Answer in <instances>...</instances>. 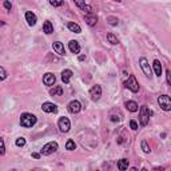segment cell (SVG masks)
Instances as JSON below:
<instances>
[{
    "mask_svg": "<svg viewBox=\"0 0 171 171\" xmlns=\"http://www.w3.org/2000/svg\"><path fill=\"white\" fill-rule=\"evenodd\" d=\"M139 64H140V68H142V71H143V74L147 76V78H150L151 74H152V70H151V67H150V64H148V60L146 58H140L139 59Z\"/></svg>",
    "mask_w": 171,
    "mask_h": 171,
    "instance_id": "52a82bcc",
    "label": "cell"
},
{
    "mask_svg": "<svg viewBox=\"0 0 171 171\" xmlns=\"http://www.w3.org/2000/svg\"><path fill=\"white\" fill-rule=\"evenodd\" d=\"M90 96H91V99L94 102H96V100H99L100 99V96H102V87L100 86H92L91 90H90Z\"/></svg>",
    "mask_w": 171,
    "mask_h": 171,
    "instance_id": "9c48e42d",
    "label": "cell"
},
{
    "mask_svg": "<svg viewBox=\"0 0 171 171\" xmlns=\"http://www.w3.org/2000/svg\"><path fill=\"white\" fill-rule=\"evenodd\" d=\"M107 22H108V24H111V26H118V23H119V19L115 18V16H108Z\"/></svg>",
    "mask_w": 171,
    "mask_h": 171,
    "instance_id": "484cf974",
    "label": "cell"
},
{
    "mask_svg": "<svg viewBox=\"0 0 171 171\" xmlns=\"http://www.w3.org/2000/svg\"><path fill=\"white\" fill-rule=\"evenodd\" d=\"M7 78V71L4 70V68L0 66V82H2V80H4Z\"/></svg>",
    "mask_w": 171,
    "mask_h": 171,
    "instance_id": "f546056e",
    "label": "cell"
},
{
    "mask_svg": "<svg viewBox=\"0 0 171 171\" xmlns=\"http://www.w3.org/2000/svg\"><path fill=\"white\" fill-rule=\"evenodd\" d=\"M152 68H154V72H155V75L156 76H161L162 75V64L161 62L158 59L154 60V63H152Z\"/></svg>",
    "mask_w": 171,
    "mask_h": 171,
    "instance_id": "ffe728a7",
    "label": "cell"
},
{
    "mask_svg": "<svg viewBox=\"0 0 171 171\" xmlns=\"http://www.w3.org/2000/svg\"><path fill=\"white\" fill-rule=\"evenodd\" d=\"M52 48H54V51H55L58 55H60V56H64V55H66V50H64L63 43H60V42L52 43Z\"/></svg>",
    "mask_w": 171,
    "mask_h": 171,
    "instance_id": "4fadbf2b",
    "label": "cell"
},
{
    "mask_svg": "<svg viewBox=\"0 0 171 171\" xmlns=\"http://www.w3.org/2000/svg\"><path fill=\"white\" fill-rule=\"evenodd\" d=\"M50 95L51 96H62L63 95V87L62 86H55L54 88L50 90Z\"/></svg>",
    "mask_w": 171,
    "mask_h": 171,
    "instance_id": "d6986e66",
    "label": "cell"
},
{
    "mask_svg": "<svg viewBox=\"0 0 171 171\" xmlns=\"http://www.w3.org/2000/svg\"><path fill=\"white\" fill-rule=\"evenodd\" d=\"M84 20L90 27H94V26H96V23H98V16L91 12V14H87L84 16Z\"/></svg>",
    "mask_w": 171,
    "mask_h": 171,
    "instance_id": "7c38bea8",
    "label": "cell"
},
{
    "mask_svg": "<svg viewBox=\"0 0 171 171\" xmlns=\"http://www.w3.org/2000/svg\"><path fill=\"white\" fill-rule=\"evenodd\" d=\"M71 78H72V71H71V70H64V71L62 72V80H63L64 84H68V83H70Z\"/></svg>",
    "mask_w": 171,
    "mask_h": 171,
    "instance_id": "e0dca14e",
    "label": "cell"
},
{
    "mask_svg": "<svg viewBox=\"0 0 171 171\" xmlns=\"http://www.w3.org/2000/svg\"><path fill=\"white\" fill-rule=\"evenodd\" d=\"M83 11L87 12V14H91V12H92V7H91V6H87V4H86L84 8H83Z\"/></svg>",
    "mask_w": 171,
    "mask_h": 171,
    "instance_id": "e575fe53",
    "label": "cell"
},
{
    "mask_svg": "<svg viewBox=\"0 0 171 171\" xmlns=\"http://www.w3.org/2000/svg\"><path fill=\"white\" fill-rule=\"evenodd\" d=\"M67 108L71 114H78V112H80V110H82V104H80L79 100H72L68 103Z\"/></svg>",
    "mask_w": 171,
    "mask_h": 171,
    "instance_id": "30bf717a",
    "label": "cell"
},
{
    "mask_svg": "<svg viewBox=\"0 0 171 171\" xmlns=\"http://www.w3.org/2000/svg\"><path fill=\"white\" fill-rule=\"evenodd\" d=\"M56 82V78L54 74H51V72H47V74H44L43 76V83L48 86V87H51V86H54Z\"/></svg>",
    "mask_w": 171,
    "mask_h": 171,
    "instance_id": "8fae6325",
    "label": "cell"
},
{
    "mask_svg": "<svg viewBox=\"0 0 171 171\" xmlns=\"http://www.w3.org/2000/svg\"><path fill=\"white\" fill-rule=\"evenodd\" d=\"M75 148H76V143L72 139H68L67 143H66V150H68V151H74Z\"/></svg>",
    "mask_w": 171,
    "mask_h": 171,
    "instance_id": "cb8c5ba5",
    "label": "cell"
},
{
    "mask_svg": "<svg viewBox=\"0 0 171 171\" xmlns=\"http://www.w3.org/2000/svg\"><path fill=\"white\" fill-rule=\"evenodd\" d=\"M68 47H70V51L72 54H79L80 52V46L76 40H71V42L68 43Z\"/></svg>",
    "mask_w": 171,
    "mask_h": 171,
    "instance_id": "2e32d148",
    "label": "cell"
},
{
    "mask_svg": "<svg viewBox=\"0 0 171 171\" xmlns=\"http://www.w3.org/2000/svg\"><path fill=\"white\" fill-rule=\"evenodd\" d=\"M152 115V111L150 110L147 106H142L140 107V111H139V123L140 126H147L148 122H150V116Z\"/></svg>",
    "mask_w": 171,
    "mask_h": 171,
    "instance_id": "7a4b0ae2",
    "label": "cell"
},
{
    "mask_svg": "<svg viewBox=\"0 0 171 171\" xmlns=\"http://www.w3.org/2000/svg\"><path fill=\"white\" fill-rule=\"evenodd\" d=\"M6 154V144H4V140L0 138V155H4Z\"/></svg>",
    "mask_w": 171,
    "mask_h": 171,
    "instance_id": "f1b7e54d",
    "label": "cell"
},
{
    "mask_svg": "<svg viewBox=\"0 0 171 171\" xmlns=\"http://www.w3.org/2000/svg\"><path fill=\"white\" fill-rule=\"evenodd\" d=\"M15 143H16V146H18V147H23V146L26 144V139H24V138H18Z\"/></svg>",
    "mask_w": 171,
    "mask_h": 171,
    "instance_id": "83f0119b",
    "label": "cell"
},
{
    "mask_svg": "<svg viewBox=\"0 0 171 171\" xmlns=\"http://www.w3.org/2000/svg\"><path fill=\"white\" fill-rule=\"evenodd\" d=\"M58 148H59V146L56 142H48V143L44 144L43 148L40 150V155H51V154H54Z\"/></svg>",
    "mask_w": 171,
    "mask_h": 171,
    "instance_id": "3957f363",
    "label": "cell"
},
{
    "mask_svg": "<svg viewBox=\"0 0 171 171\" xmlns=\"http://www.w3.org/2000/svg\"><path fill=\"white\" fill-rule=\"evenodd\" d=\"M128 165H130V161L126 159V158H123V159H120V161H118V169L122 170V171L127 170L128 169Z\"/></svg>",
    "mask_w": 171,
    "mask_h": 171,
    "instance_id": "7402d4cb",
    "label": "cell"
},
{
    "mask_svg": "<svg viewBox=\"0 0 171 171\" xmlns=\"http://www.w3.org/2000/svg\"><path fill=\"white\" fill-rule=\"evenodd\" d=\"M74 3L80 8V10H83L84 6H86V2H84V0H74Z\"/></svg>",
    "mask_w": 171,
    "mask_h": 171,
    "instance_id": "4dcf8cb0",
    "label": "cell"
},
{
    "mask_svg": "<svg viewBox=\"0 0 171 171\" xmlns=\"http://www.w3.org/2000/svg\"><path fill=\"white\" fill-rule=\"evenodd\" d=\"M36 120H38L36 116L32 115V114H30V112H24V114H22V116H20V124L26 128L34 127V126L36 124Z\"/></svg>",
    "mask_w": 171,
    "mask_h": 171,
    "instance_id": "6da1fadb",
    "label": "cell"
},
{
    "mask_svg": "<svg viewBox=\"0 0 171 171\" xmlns=\"http://www.w3.org/2000/svg\"><path fill=\"white\" fill-rule=\"evenodd\" d=\"M86 59V56L84 55H82V56H79V60H80V62H82V60H84Z\"/></svg>",
    "mask_w": 171,
    "mask_h": 171,
    "instance_id": "74e56055",
    "label": "cell"
},
{
    "mask_svg": "<svg viewBox=\"0 0 171 171\" xmlns=\"http://www.w3.org/2000/svg\"><path fill=\"white\" fill-rule=\"evenodd\" d=\"M42 110L44 112H47V114H56L59 111L58 106L51 103V102H44V103L42 104Z\"/></svg>",
    "mask_w": 171,
    "mask_h": 171,
    "instance_id": "ba28073f",
    "label": "cell"
},
{
    "mask_svg": "<svg viewBox=\"0 0 171 171\" xmlns=\"http://www.w3.org/2000/svg\"><path fill=\"white\" fill-rule=\"evenodd\" d=\"M58 127L60 130V132H68V131H70V128H71V122H70V119H68V118H66V116L59 118Z\"/></svg>",
    "mask_w": 171,
    "mask_h": 171,
    "instance_id": "8992f818",
    "label": "cell"
},
{
    "mask_svg": "<svg viewBox=\"0 0 171 171\" xmlns=\"http://www.w3.org/2000/svg\"><path fill=\"white\" fill-rule=\"evenodd\" d=\"M140 146H142V150H143V152L144 154H150L151 152V150H150V146L147 144V140H142V143H140Z\"/></svg>",
    "mask_w": 171,
    "mask_h": 171,
    "instance_id": "d4e9b609",
    "label": "cell"
},
{
    "mask_svg": "<svg viewBox=\"0 0 171 171\" xmlns=\"http://www.w3.org/2000/svg\"><path fill=\"white\" fill-rule=\"evenodd\" d=\"M120 119H122V118L116 116V115H111V122H119Z\"/></svg>",
    "mask_w": 171,
    "mask_h": 171,
    "instance_id": "d590c367",
    "label": "cell"
},
{
    "mask_svg": "<svg viewBox=\"0 0 171 171\" xmlns=\"http://www.w3.org/2000/svg\"><path fill=\"white\" fill-rule=\"evenodd\" d=\"M2 26H4V22H3V20H0V27H2Z\"/></svg>",
    "mask_w": 171,
    "mask_h": 171,
    "instance_id": "f35d334b",
    "label": "cell"
},
{
    "mask_svg": "<svg viewBox=\"0 0 171 171\" xmlns=\"http://www.w3.org/2000/svg\"><path fill=\"white\" fill-rule=\"evenodd\" d=\"M32 158H35V159H39V158H40V154H39V152H32Z\"/></svg>",
    "mask_w": 171,
    "mask_h": 171,
    "instance_id": "8d00e7d4",
    "label": "cell"
},
{
    "mask_svg": "<svg viewBox=\"0 0 171 171\" xmlns=\"http://www.w3.org/2000/svg\"><path fill=\"white\" fill-rule=\"evenodd\" d=\"M124 87L128 88L130 91H132V92H138V91H139V83H138V80H136V78L134 75H130L128 76V79L124 82Z\"/></svg>",
    "mask_w": 171,
    "mask_h": 171,
    "instance_id": "277c9868",
    "label": "cell"
},
{
    "mask_svg": "<svg viewBox=\"0 0 171 171\" xmlns=\"http://www.w3.org/2000/svg\"><path fill=\"white\" fill-rule=\"evenodd\" d=\"M67 28L71 32H75V34H80V32H82L80 26H79V24H76V23H74V22H68L67 23Z\"/></svg>",
    "mask_w": 171,
    "mask_h": 171,
    "instance_id": "9a60e30c",
    "label": "cell"
},
{
    "mask_svg": "<svg viewBox=\"0 0 171 171\" xmlns=\"http://www.w3.org/2000/svg\"><path fill=\"white\" fill-rule=\"evenodd\" d=\"M114 2H118V3H119V2H120V0H114Z\"/></svg>",
    "mask_w": 171,
    "mask_h": 171,
    "instance_id": "ab89813d",
    "label": "cell"
},
{
    "mask_svg": "<svg viewBox=\"0 0 171 171\" xmlns=\"http://www.w3.org/2000/svg\"><path fill=\"white\" fill-rule=\"evenodd\" d=\"M158 104L163 111H170L171 110V99L169 95H159L158 96Z\"/></svg>",
    "mask_w": 171,
    "mask_h": 171,
    "instance_id": "5b68a950",
    "label": "cell"
},
{
    "mask_svg": "<svg viewBox=\"0 0 171 171\" xmlns=\"http://www.w3.org/2000/svg\"><path fill=\"white\" fill-rule=\"evenodd\" d=\"M43 32L47 35H51L52 32H54V26H52L51 22H44L43 24Z\"/></svg>",
    "mask_w": 171,
    "mask_h": 171,
    "instance_id": "44dd1931",
    "label": "cell"
},
{
    "mask_svg": "<svg viewBox=\"0 0 171 171\" xmlns=\"http://www.w3.org/2000/svg\"><path fill=\"white\" fill-rule=\"evenodd\" d=\"M138 103L136 102H134V100H128V102H126V108L130 112H136L138 111Z\"/></svg>",
    "mask_w": 171,
    "mask_h": 171,
    "instance_id": "ac0fdd59",
    "label": "cell"
},
{
    "mask_svg": "<svg viewBox=\"0 0 171 171\" xmlns=\"http://www.w3.org/2000/svg\"><path fill=\"white\" fill-rule=\"evenodd\" d=\"M166 79H167V84H171V72H170V70H166Z\"/></svg>",
    "mask_w": 171,
    "mask_h": 171,
    "instance_id": "836d02e7",
    "label": "cell"
},
{
    "mask_svg": "<svg viewBox=\"0 0 171 171\" xmlns=\"http://www.w3.org/2000/svg\"><path fill=\"white\" fill-rule=\"evenodd\" d=\"M130 128H131L132 131H136V130L139 128V127H138V123L135 120H130Z\"/></svg>",
    "mask_w": 171,
    "mask_h": 171,
    "instance_id": "1f68e13d",
    "label": "cell"
},
{
    "mask_svg": "<svg viewBox=\"0 0 171 171\" xmlns=\"http://www.w3.org/2000/svg\"><path fill=\"white\" fill-rule=\"evenodd\" d=\"M50 4L52 7H62L64 4V0H50Z\"/></svg>",
    "mask_w": 171,
    "mask_h": 171,
    "instance_id": "4316f807",
    "label": "cell"
},
{
    "mask_svg": "<svg viewBox=\"0 0 171 171\" xmlns=\"http://www.w3.org/2000/svg\"><path fill=\"white\" fill-rule=\"evenodd\" d=\"M26 20L30 26H35L36 22H38V18H36V15L34 14V12L28 11V12H26Z\"/></svg>",
    "mask_w": 171,
    "mask_h": 171,
    "instance_id": "5bb4252c",
    "label": "cell"
},
{
    "mask_svg": "<svg viewBox=\"0 0 171 171\" xmlns=\"http://www.w3.org/2000/svg\"><path fill=\"white\" fill-rule=\"evenodd\" d=\"M107 40H108V43H111L112 46H115V44H118L119 43V40H118V38L114 34H111V32H110V34H107Z\"/></svg>",
    "mask_w": 171,
    "mask_h": 171,
    "instance_id": "603a6c76",
    "label": "cell"
},
{
    "mask_svg": "<svg viewBox=\"0 0 171 171\" xmlns=\"http://www.w3.org/2000/svg\"><path fill=\"white\" fill-rule=\"evenodd\" d=\"M4 8H6V10H8V11H11V8H12V4L8 2V0H4Z\"/></svg>",
    "mask_w": 171,
    "mask_h": 171,
    "instance_id": "d6a6232c",
    "label": "cell"
}]
</instances>
